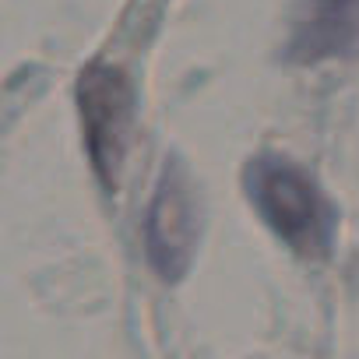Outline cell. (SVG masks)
<instances>
[{
	"mask_svg": "<svg viewBox=\"0 0 359 359\" xmlns=\"http://www.w3.org/2000/svg\"><path fill=\"white\" fill-rule=\"evenodd\" d=\"M355 46H359V0H303L299 4L289 39L292 60L313 64L352 53Z\"/></svg>",
	"mask_w": 359,
	"mask_h": 359,
	"instance_id": "cell-2",
	"label": "cell"
},
{
	"mask_svg": "<svg viewBox=\"0 0 359 359\" xmlns=\"http://www.w3.org/2000/svg\"><path fill=\"white\" fill-rule=\"evenodd\" d=\"M247 198L261 219L303 257H324L334 240V212L317 184L282 155L250 158Z\"/></svg>",
	"mask_w": 359,
	"mask_h": 359,
	"instance_id": "cell-1",
	"label": "cell"
},
{
	"mask_svg": "<svg viewBox=\"0 0 359 359\" xmlns=\"http://www.w3.org/2000/svg\"><path fill=\"white\" fill-rule=\"evenodd\" d=\"M81 113L88 123V144L95 155V165L106 169L120 158V141L127 127V92L120 74L92 67L81 81Z\"/></svg>",
	"mask_w": 359,
	"mask_h": 359,
	"instance_id": "cell-3",
	"label": "cell"
}]
</instances>
